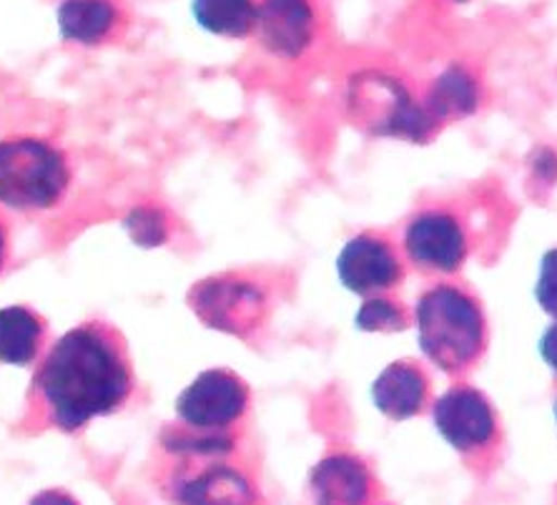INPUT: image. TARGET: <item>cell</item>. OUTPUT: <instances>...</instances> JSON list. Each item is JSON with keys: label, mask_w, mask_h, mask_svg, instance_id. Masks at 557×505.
Masks as SVG:
<instances>
[{"label": "cell", "mask_w": 557, "mask_h": 505, "mask_svg": "<svg viewBox=\"0 0 557 505\" xmlns=\"http://www.w3.org/2000/svg\"><path fill=\"white\" fill-rule=\"evenodd\" d=\"M136 378L128 347L109 322L91 320L65 332L40 360L28 387V407L61 433L121 410Z\"/></svg>", "instance_id": "6da1fadb"}, {"label": "cell", "mask_w": 557, "mask_h": 505, "mask_svg": "<svg viewBox=\"0 0 557 505\" xmlns=\"http://www.w3.org/2000/svg\"><path fill=\"white\" fill-rule=\"evenodd\" d=\"M417 342L428 360L447 374H460L480 360L487 342L482 307L455 284L424 292L414 309Z\"/></svg>", "instance_id": "7a4b0ae2"}, {"label": "cell", "mask_w": 557, "mask_h": 505, "mask_svg": "<svg viewBox=\"0 0 557 505\" xmlns=\"http://www.w3.org/2000/svg\"><path fill=\"white\" fill-rule=\"evenodd\" d=\"M71 186L61 149L36 136L0 141V204L18 211L53 209Z\"/></svg>", "instance_id": "3957f363"}, {"label": "cell", "mask_w": 557, "mask_h": 505, "mask_svg": "<svg viewBox=\"0 0 557 505\" xmlns=\"http://www.w3.org/2000/svg\"><path fill=\"white\" fill-rule=\"evenodd\" d=\"M349 119L374 136H397L424 144L440 124L424 103H417L407 88L387 73H359L349 81Z\"/></svg>", "instance_id": "277c9868"}, {"label": "cell", "mask_w": 557, "mask_h": 505, "mask_svg": "<svg viewBox=\"0 0 557 505\" xmlns=\"http://www.w3.org/2000/svg\"><path fill=\"white\" fill-rule=\"evenodd\" d=\"M186 303L207 328L232 337L253 335L269 312L264 290L234 274L209 276L194 284Z\"/></svg>", "instance_id": "5b68a950"}, {"label": "cell", "mask_w": 557, "mask_h": 505, "mask_svg": "<svg viewBox=\"0 0 557 505\" xmlns=\"http://www.w3.org/2000/svg\"><path fill=\"white\" fill-rule=\"evenodd\" d=\"M226 453H166L182 460V476L174 478L171 498L178 505H257L259 491L247 472L228 463Z\"/></svg>", "instance_id": "8992f818"}, {"label": "cell", "mask_w": 557, "mask_h": 505, "mask_svg": "<svg viewBox=\"0 0 557 505\" xmlns=\"http://www.w3.org/2000/svg\"><path fill=\"white\" fill-rule=\"evenodd\" d=\"M247 410L249 387L224 368L201 372L176 401L178 420L199 430H234Z\"/></svg>", "instance_id": "52a82bcc"}, {"label": "cell", "mask_w": 557, "mask_h": 505, "mask_svg": "<svg viewBox=\"0 0 557 505\" xmlns=\"http://www.w3.org/2000/svg\"><path fill=\"white\" fill-rule=\"evenodd\" d=\"M432 420L437 433L457 453H478L493 443L497 435V418L493 405L480 390L453 387L432 407Z\"/></svg>", "instance_id": "ba28073f"}, {"label": "cell", "mask_w": 557, "mask_h": 505, "mask_svg": "<svg viewBox=\"0 0 557 505\" xmlns=\"http://www.w3.org/2000/svg\"><path fill=\"white\" fill-rule=\"evenodd\" d=\"M337 274L344 287L359 297H376L397 287L405 276L397 249L374 234H359L344 244L337 257Z\"/></svg>", "instance_id": "9c48e42d"}, {"label": "cell", "mask_w": 557, "mask_h": 505, "mask_svg": "<svg viewBox=\"0 0 557 505\" xmlns=\"http://www.w3.org/2000/svg\"><path fill=\"white\" fill-rule=\"evenodd\" d=\"M405 251L420 270L457 272L467 257V236L449 211H420L405 230Z\"/></svg>", "instance_id": "30bf717a"}, {"label": "cell", "mask_w": 557, "mask_h": 505, "mask_svg": "<svg viewBox=\"0 0 557 505\" xmlns=\"http://www.w3.org/2000/svg\"><path fill=\"white\" fill-rule=\"evenodd\" d=\"M317 11L311 0H261L257 13L259 44L276 59H299L314 40Z\"/></svg>", "instance_id": "8fae6325"}, {"label": "cell", "mask_w": 557, "mask_h": 505, "mask_svg": "<svg viewBox=\"0 0 557 505\" xmlns=\"http://www.w3.org/2000/svg\"><path fill=\"white\" fill-rule=\"evenodd\" d=\"M370 470L355 455H326L311 470L309 491L317 505H362L370 498Z\"/></svg>", "instance_id": "7c38bea8"}, {"label": "cell", "mask_w": 557, "mask_h": 505, "mask_svg": "<svg viewBox=\"0 0 557 505\" xmlns=\"http://www.w3.org/2000/svg\"><path fill=\"white\" fill-rule=\"evenodd\" d=\"M430 395V380L414 362H392L376 374L372 401L384 418L409 420L422 410Z\"/></svg>", "instance_id": "4fadbf2b"}, {"label": "cell", "mask_w": 557, "mask_h": 505, "mask_svg": "<svg viewBox=\"0 0 557 505\" xmlns=\"http://www.w3.org/2000/svg\"><path fill=\"white\" fill-rule=\"evenodd\" d=\"M55 19L63 40L98 46L119 28L121 11L113 0H61Z\"/></svg>", "instance_id": "5bb4252c"}, {"label": "cell", "mask_w": 557, "mask_h": 505, "mask_svg": "<svg viewBox=\"0 0 557 505\" xmlns=\"http://www.w3.org/2000/svg\"><path fill=\"white\" fill-rule=\"evenodd\" d=\"M46 340V322L28 307L0 309V362L26 368L36 362Z\"/></svg>", "instance_id": "9a60e30c"}, {"label": "cell", "mask_w": 557, "mask_h": 505, "mask_svg": "<svg viewBox=\"0 0 557 505\" xmlns=\"http://www.w3.org/2000/svg\"><path fill=\"white\" fill-rule=\"evenodd\" d=\"M480 106V86L470 71L462 66H453L442 71L428 94L424 109H428L434 121L442 126L449 119H462L474 113Z\"/></svg>", "instance_id": "2e32d148"}, {"label": "cell", "mask_w": 557, "mask_h": 505, "mask_svg": "<svg viewBox=\"0 0 557 505\" xmlns=\"http://www.w3.org/2000/svg\"><path fill=\"white\" fill-rule=\"evenodd\" d=\"M191 13L199 28L221 38H247L257 30V0H194Z\"/></svg>", "instance_id": "e0dca14e"}, {"label": "cell", "mask_w": 557, "mask_h": 505, "mask_svg": "<svg viewBox=\"0 0 557 505\" xmlns=\"http://www.w3.org/2000/svg\"><path fill=\"white\" fill-rule=\"evenodd\" d=\"M355 324L362 332H376V335H392V332L407 330V309L389 297H370L359 307Z\"/></svg>", "instance_id": "ac0fdd59"}, {"label": "cell", "mask_w": 557, "mask_h": 505, "mask_svg": "<svg viewBox=\"0 0 557 505\" xmlns=\"http://www.w3.org/2000/svg\"><path fill=\"white\" fill-rule=\"evenodd\" d=\"M126 232L141 247H159V244H163L171 236L169 214L153 207L134 209L126 217Z\"/></svg>", "instance_id": "d6986e66"}, {"label": "cell", "mask_w": 557, "mask_h": 505, "mask_svg": "<svg viewBox=\"0 0 557 505\" xmlns=\"http://www.w3.org/2000/svg\"><path fill=\"white\" fill-rule=\"evenodd\" d=\"M535 299L547 315L557 317V249H550L540 262Z\"/></svg>", "instance_id": "ffe728a7"}, {"label": "cell", "mask_w": 557, "mask_h": 505, "mask_svg": "<svg viewBox=\"0 0 557 505\" xmlns=\"http://www.w3.org/2000/svg\"><path fill=\"white\" fill-rule=\"evenodd\" d=\"M540 355H543L547 368L557 374V317L550 328L545 330V335L540 337Z\"/></svg>", "instance_id": "44dd1931"}, {"label": "cell", "mask_w": 557, "mask_h": 505, "mask_svg": "<svg viewBox=\"0 0 557 505\" xmlns=\"http://www.w3.org/2000/svg\"><path fill=\"white\" fill-rule=\"evenodd\" d=\"M30 505H78V503L63 491H44V493L33 495Z\"/></svg>", "instance_id": "7402d4cb"}, {"label": "cell", "mask_w": 557, "mask_h": 505, "mask_svg": "<svg viewBox=\"0 0 557 505\" xmlns=\"http://www.w3.org/2000/svg\"><path fill=\"white\" fill-rule=\"evenodd\" d=\"M535 169H537L540 176L555 178L557 176V159L553 157L550 151H540L537 153V161H535Z\"/></svg>", "instance_id": "603a6c76"}, {"label": "cell", "mask_w": 557, "mask_h": 505, "mask_svg": "<svg viewBox=\"0 0 557 505\" xmlns=\"http://www.w3.org/2000/svg\"><path fill=\"white\" fill-rule=\"evenodd\" d=\"M8 251H11V239H8L5 224L0 222V272H3V267L8 262Z\"/></svg>", "instance_id": "cb8c5ba5"}, {"label": "cell", "mask_w": 557, "mask_h": 505, "mask_svg": "<svg viewBox=\"0 0 557 505\" xmlns=\"http://www.w3.org/2000/svg\"><path fill=\"white\" fill-rule=\"evenodd\" d=\"M555 422H557V403H555Z\"/></svg>", "instance_id": "d4e9b609"}, {"label": "cell", "mask_w": 557, "mask_h": 505, "mask_svg": "<svg viewBox=\"0 0 557 505\" xmlns=\"http://www.w3.org/2000/svg\"><path fill=\"white\" fill-rule=\"evenodd\" d=\"M455 3H467V0H455Z\"/></svg>", "instance_id": "484cf974"}]
</instances>
